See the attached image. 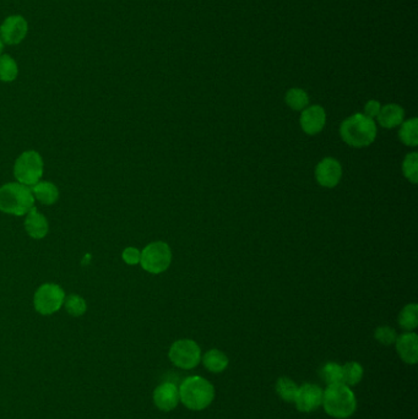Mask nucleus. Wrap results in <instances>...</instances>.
I'll return each mask as SVG.
<instances>
[{
	"label": "nucleus",
	"mask_w": 418,
	"mask_h": 419,
	"mask_svg": "<svg viewBox=\"0 0 418 419\" xmlns=\"http://www.w3.org/2000/svg\"><path fill=\"white\" fill-rule=\"evenodd\" d=\"M340 135L352 148H366L373 144L377 137V125L364 114H353L342 122Z\"/></svg>",
	"instance_id": "nucleus-1"
},
{
	"label": "nucleus",
	"mask_w": 418,
	"mask_h": 419,
	"mask_svg": "<svg viewBox=\"0 0 418 419\" xmlns=\"http://www.w3.org/2000/svg\"><path fill=\"white\" fill-rule=\"evenodd\" d=\"M322 405L330 417L346 419L356 411V396L345 384H333L328 385L322 392Z\"/></svg>",
	"instance_id": "nucleus-2"
},
{
	"label": "nucleus",
	"mask_w": 418,
	"mask_h": 419,
	"mask_svg": "<svg viewBox=\"0 0 418 419\" xmlns=\"http://www.w3.org/2000/svg\"><path fill=\"white\" fill-rule=\"evenodd\" d=\"M179 400L192 411H203L209 407L215 398L212 384L201 376H189L179 386Z\"/></svg>",
	"instance_id": "nucleus-3"
},
{
	"label": "nucleus",
	"mask_w": 418,
	"mask_h": 419,
	"mask_svg": "<svg viewBox=\"0 0 418 419\" xmlns=\"http://www.w3.org/2000/svg\"><path fill=\"white\" fill-rule=\"evenodd\" d=\"M34 207L31 188L20 183H8L0 187V211L8 215L23 216Z\"/></svg>",
	"instance_id": "nucleus-4"
},
{
	"label": "nucleus",
	"mask_w": 418,
	"mask_h": 419,
	"mask_svg": "<svg viewBox=\"0 0 418 419\" xmlns=\"http://www.w3.org/2000/svg\"><path fill=\"white\" fill-rule=\"evenodd\" d=\"M43 159L34 150L21 153L14 165V176L17 183L26 187H34L43 177Z\"/></svg>",
	"instance_id": "nucleus-5"
},
{
	"label": "nucleus",
	"mask_w": 418,
	"mask_h": 419,
	"mask_svg": "<svg viewBox=\"0 0 418 419\" xmlns=\"http://www.w3.org/2000/svg\"><path fill=\"white\" fill-rule=\"evenodd\" d=\"M172 262V251L168 244L153 242L142 251L140 264L145 271L159 275L166 271Z\"/></svg>",
	"instance_id": "nucleus-6"
},
{
	"label": "nucleus",
	"mask_w": 418,
	"mask_h": 419,
	"mask_svg": "<svg viewBox=\"0 0 418 419\" xmlns=\"http://www.w3.org/2000/svg\"><path fill=\"white\" fill-rule=\"evenodd\" d=\"M64 300L65 292L59 284H42L34 293V309L41 315H52L64 306Z\"/></svg>",
	"instance_id": "nucleus-7"
},
{
	"label": "nucleus",
	"mask_w": 418,
	"mask_h": 419,
	"mask_svg": "<svg viewBox=\"0 0 418 419\" xmlns=\"http://www.w3.org/2000/svg\"><path fill=\"white\" fill-rule=\"evenodd\" d=\"M168 357L175 367L189 370L201 362V350L195 341L178 340L170 346Z\"/></svg>",
	"instance_id": "nucleus-8"
},
{
	"label": "nucleus",
	"mask_w": 418,
	"mask_h": 419,
	"mask_svg": "<svg viewBox=\"0 0 418 419\" xmlns=\"http://www.w3.org/2000/svg\"><path fill=\"white\" fill-rule=\"evenodd\" d=\"M322 390L320 386L316 384H303L298 387L297 395L294 398L296 407L303 414H311L317 411L322 406Z\"/></svg>",
	"instance_id": "nucleus-9"
},
{
	"label": "nucleus",
	"mask_w": 418,
	"mask_h": 419,
	"mask_svg": "<svg viewBox=\"0 0 418 419\" xmlns=\"http://www.w3.org/2000/svg\"><path fill=\"white\" fill-rule=\"evenodd\" d=\"M28 34V23L23 16L6 17L0 26V40L6 45H19Z\"/></svg>",
	"instance_id": "nucleus-10"
},
{
	"label": "nucleus",
	"mask_w": 418,
	"mask_h": 419,
	"mask_svg": "<svg viewBox=\"0 0 418 419\" xmlns=\"http://www.w3.org/2000/svg\"><path fill=\"white\" fill-rule=\"evenodd\" d=\"M342 177V167L338 159L327 157L318 163L316 168L317 181L324 188H335Z\"/></svg>",
	"instance_id": "nucleus-11"
},
{
	"label": "nucleus",
	"mask_w": 418,
	"mask_h": 419,
	"mask_svg": "<svg viewBox=\"0 0 418 419\" xmlns=\"http://www.w3.org/2000/svg\"><path fill=\"white\" fill-rule=\"evenodd\" d=\"M300 126L308 135H317L324 129L327 123V114L320 106L305 108L300 114Z\"/></svg>",
	"instance_id": "nucleus-12"
},
{
	"label": "nucleus",
	"mask_w": 418,
	"mask_h": 419,
	"mask_svg": "<svg viewBox=\"0 0 418 419\" xmlns=\"http://www.w3.org/2000/svg\"><path fill=\"white\" fill-rule=\"evenodd\" d=\"M179 401V390L173 383H164L153 391V403L164 412L175 409Z\"/></svg>",
	"instance_id": "nucleus-13"
},
{
	"label": "nucleus",
	"mask_w": 418,
	"mask_h": 419,
	"mask_svg": "<svg viewBox=\"0 0 418 419\" xmlns=\"http://www.w3.org/2000/svg\"><path fill=\"white\" fill-rule=\"evenodd\" d=\"M396 351L407 364H416L418 362V336L415 332H405L397 336L395 341Z\"/></svg>",
	"instance_id": "nucleus-14"
},
{
	"label": "nucleus",
	"mask_w": 418,
	"mask_h": 419,
	"mask_svg": "<svg viewBox=\"0 0 418 419\" xmlns=\"http://www.w3.org/2000/svg\"><path fill=\"white\" fill-rule=\"evenodd\" d=\"M25 229L31 238L43 239L48 234L50 225L45 216L40 214L36 207H32L26 216Z\"/></svg>",
	"instance_id": "nucleus-15"
},
{
	"label": "nucleus",
	"mask_w": 418,
	"mask_h": 419,
	"mask_svg": "<svg viewBox=\"0 0 418 419\" xmlns=\"http://www.w3.org/2000/svg\"><path fill=\"white\" fill-rule=\"evenodd\" d=\"M404 117H405L404 108L400 107L399 104L391 103V104H386L384 107L380 108V112L377 118H378L379 124L382 125L383 128L393 129L402 124L404 122Z\"/></svg>",
	"instance_id": "nucleus-16"
},
{
	"label": "nucleus",
	"mask_w": 418,
	"mask_h": 419,
	"mask_svg": "<svg viewBox=\"0 0 418 419\" xmlns=\"http://www.w3.org/2000/svg\"><path fill=\"white\" fill-rule=\"evenodd\" d=\"M34 200H38L41 204H56L59 199V190L57 185L51 181H38L31 188Z\"/></svg>",
	"instance_id": "nucleus-17"
},
{
	"label": "nucleus",
	"mask_w": 418,
	"mask_h": 419,
	"mask_svg": "<svg viewBox=\"0 0 418 419\" xmlns=\"http://www.w3.org/2000/svg\"><path fill=\"white\" fill-rule=\"evenodd\" d=\"M203 364L211 373H222L228 367V358L220 350H210L204 354Z\"/></svg>",
	"instance_id": "nucleus-18"
},
{
	"label": "nucleus",
	"mask_w": 418,
	"mask_h": 419,
	"mask_svg": "<svg viewBox=\"0 0 418 419\" xmlns=\"http://www.w3.org/2000/svg\"><path fill=\"white\" fill-rule=\"evenodd\" d=\"M402 128L399 131V137L402 144L410 148H416L418 145V120L411 118V120L402 122Z\"/></svg>",
	"instance_id": "nucleus-19"
},
{
	"label": "nucleus",
	"mask_w": 418,
	"mask_h": 419,
	"mask_svg": "<svg viewBox=\"0 0 418 419\" xmlns=\"http://www.w3.org/2000/svg\"><path fill=\"white\" fill-rule=\"evenodd\" d=\"M399 325L406 331H413L418 326V306L417 304H407L402 308L399 314Z\"/></svg>",
	"instance_id": "nucleus-20"
},
{
	"label": "nucleus",
	"mask_w": 418,
	"mask_h": 419,
	"mask_svg": "<svg viewBox=\"0 0 418 419\" xmlns=\"http://www.w3.org/2000/svg\"><path fill=\"white\" fill-rule=\"evenodd\" d=\"M363 378V368L361 364L357 362L346 363L342 365V384L349 386H355L361 383Z\"/></svg>",
	"instance_id": "nucleus-21"
},
{
	"label": "nucleus",
	"mask_w": 418,
	"mask_h": 419,
	"mask_svg": "<svg viewBox=\"0 0 418 419\" xmlns=\"http://www.w3.org/2000/svg\"><path fill=\"white\" fill-rule=\"evenodd\" d=\"M319 374L327 385L340 384L342 383V365L335 362H328L322 365Z\"/></svg>",
	"instance_id": "nucleus-22"
},
{
	"label": "nucleus",
	"mask_w": 418,
	"mask_h": 419,
	"mask_svg": "<svg viewBox=\"0 0 418 419\" xmlns=\"http://www.w3.org/2000/svg\"><path fill=\"white\" fill-rule=\"evenodd\" d=\"M297 384L289 378H280L276 383V392L285 403H294V398L298 391Z\"/></svg>",
	"instance_id": "nucleus-23"
},
{
	"label": "nucleus",
	"mask_w": 418,
	"mask_h": 419,
	"mask_svg": "<svg viewBox=\"0 0 418 419\" xmlns=\"http://www.w3.org/2000/svg\"><path fill=\"white\" fill-rule=\"evenodd\" d=\"M285 100H286L287 106L294 111H303L309 103L308 93L302 89H291L287 91Z\"/></svg>",
	"instance_id": "nucleus-24"
},
{
	"label": "nucleus",
	"mask_w": 418,
	"mask_h": 419,
	"mask_svg": "<svg viewBox=\"0 0 418 419\" xmlns=\"http://www.w3.org/2000/svg\"><path fill=\"white\" fill-rule=\"evenodd\" d=\"M19 74L17 64L10 56H0V80L4 82H12Z\"/></svg>",
	"instance_id": "nucleus-25"
},
{
	"label": "nucleus",
	"mask_w": 418,
	"mask_h": 419,
	"mask_svg": "<svg viewBox=\"0 0 418 419\" xmlns=\"http://www.w3.org/2000/svg\"><path fill=\"white\" fill-rule=\"evenodd\" d=\"M64 306L68 314L75 317H82L87 310L85 299L78 295H70L69 297H65Z\"/></svg>",
	"instance_id": "nucleus-26"
},
{
	"label": "nucleus",
	"mask_w": 418,
	"mask_h": 419,
	"mask_svg": "<svg viewBox=\"0 0 418 419\" xmlns=\"http://www.w3.org/2000/svg\"><path fill=\"white\" fill-rule=\"evenodd\" d=\"M402 172L406 179L416 184L418 181V155L417 152L408 153L404 163H402Z\"/></svg>",
	"instance_id": "nucleus-27"
},
{
	"label": "nucleus",
	"mask_w": 418,
	"mask_h": 419,
	"mask_svg": "<svg viewBox=\"0 0 418 419\" xmlns=\"http://www.w3.org/2000/svg\"><path fill=\"white\" fill-rule=\"evenodd\" d=\"M375 340L380 342L382 345L390 346L393 343H395L396 339H397V334H396L395 330L389 326H380L378 329L375 330Z\"/></svg>",
	"instance_id": "nucleus-28"
},
{
	"label": "nucleus",
	"mask_w": 418,
	"mask_h": 419,
	"mask_svg": "<svg viewBox=\"0 0 418 419\" xmlns=\"http://www.w3.org/2000/svg\"><path fill=\"white\" fill-rule=\"evenodd\" d=\"M140 256H142V251L134 248V247H128L125 248L122 258L123 260L128 264V265H136L140 262Z\"/></svg>",
	"instance_id": "nucleus-29"
},
{
	"label": "nucleus",
	"mask_w": 418,
	"mask_h": 419,
	"mask_svg": "<svg viewBox=\"0 0 418 419\" xmlns=\"http://www.w3.org/2000/svg\"><path fill=\"white\" fill-rule=\"evenodd\" d=\"M380 103L378 101H368L366 103V106H364V115L368 117V118H371V120H373V118H377L378 117L379 112H380Z\"/></svg>",
	"instance_id": "nucleus-30"
},
{
	"label": "nucleus",
	"mask_w": 418,
	"mask_h": 419,
	"mask_svg": "<svg viewBox=\"0 0 418 419\" xmlns=\"http://www.w3.org/2000/svg\"><path fill=\"white\" fill-rule=\"evenodd\" d=\"M1 51H3V42L0 40V54H1Z\"/></svg>",
	"instance_id": "nucleus-31"
}]
</instances>
